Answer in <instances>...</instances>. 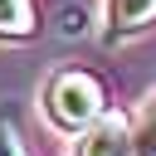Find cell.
Wrapping results in <instances>:
<instances>
[{
	"label": "cell",
	"mask_w": 156,
	"mask_h": 156,
	"mask_svg": "<svg viewBox=\"0 0 156 156\" xmlns=\"http://www.w3.org/2000/svg\"><path fill=\"white\" fill-rule=\"evenodd\" d=\"M39 107H44V122H49L54 132L83 136V132L107 112V93H102V83H98L93 73H83V68H58V73L44 83Z\"/></svg>",
	"instance_id": "6da1fadb"
},
{
	"label": "cell",
	"mask_w": 156,
	"mask_h": 156,
	"mask_svg": "<svg viewBox=\"0 0 156 156\" xmlns=\"http://www.w3.org/2000/svg\"><path fill=\"white\" fill-rule=\"evenodd\" d=\"M73 156H136V127L122 112H102L73 141Z\"/></svg>",
	"instance_id": "7a4b0ae2"
},
{
	"label": "cell",
	"mask_w": 156,
	"mask_h": 156,
	"mask_svg": "<svg viewBox=\"0 0 156 156\" xmlns=\"http://www.w3.org/2000/svg\"><path fill=\"white\" fill-rule=\"evenodd\" d=\"M156 24V0H107L102 10V44H127Z\"/></svg>",
	"instance_id": "3957f363"
},
{
	"label": "cell",
	"mask_w": 156,
	"mask_h": 156,
	"mask_svg": "<svg viewBox=\"0 0 156 156\" xmlns=\"http://www.w3.org/2000/svg\"><path fill=\"white\" fill-rule=\"evenodd\" d=\"M34 5L29 0H0V39H34Z\"/></svg>",
	"instance_id": "277c9868"
},
{
	"label": "cell",
	"mask_w": 156,
	"mask_h": 156,
	"mask_svg": "<svg viewBox=\"0 0 156 156\" xmlns=\"http://www.w3.org/2000/svg\"><path fill=\"white\" fill-rule=\"evenodd\" d=\"M54 29H58L63 39H78V34H88V15H83V5H68V10H58V15H54Z\"/></svg>",
	"instance_id": "5b68a950"
},
{
	"label": "cell",
	"mask_w": 156,
	"mask_h": 156,
	"mask_svg": "<svg viewBox=\"0 0 156 156\" xmlns=\"http://www.w3.org/2000/svg\"><path fill=\"white\" fill-rule=\"evenodd\" d=\"M136 156H156V98L146 102V117L136 127Z\"/></svg>",
	"instance_id": "8992f818"
},
{
	"label": "cell",
	"mask_w": 156,
	"mask_h": 156,
	"mask_svg": "<svg viewBox=\"0 0 156 156\" xmlns=\"http://www.w3.org/2000/svg\"><path fill=\"white\" fill-rule=\"evenodd\" d=\"M0 156H24V146H20V132H15V117L0 107Z\"/></svg>",
	"instance_id": "52a82bcc"
}]
</instances>
